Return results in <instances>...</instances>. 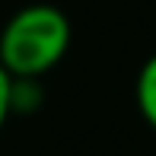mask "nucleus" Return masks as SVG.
Returning <instances> with one entry per match:
<instances>
[{
    "instance_id": "1",
    "label": "nucleus",
    "mask_w": 156,
    "mask_h": 156,
    "mask_svg": "<svg viewBox=\"0 0 156 156\" xmlns=\"http://www.w3.org/2000/svg\"><path fill=\"white\" fill-rule=\"evenodd\" d=\"M70 48V19L51 3H29L0 32V64L13 80H38Z\"/></svg>"
},
{
    "instance_id": "3",
    "label": "nucleus",
    "mask_w": 156,
    "mask_h": 156,
    "mask_svg": "<svg viewBox=\"0 0 156 156\" xmlns=\"http://www.w3.org/2000/svg\"><path fill=\"white\" fill-rule=\"evenodd\" d=\"M13 115V76L6 73V67L0 64V131H3L6 118Z\"/></svg>"
},
{
    "instance_id": "2",
    "label": "nucleus",
    "mask_w": 156,
    "mask_h": 156,
    "mask_svg": "<svg viewBox=\"0 0 156 156\" xmlns=\"http://www.w3.org/2000/svg\"><path fill=\"white\" fill-rule=\"evenodd\" d=\"M137 108L144 115V121L156 131V54L144 61L137 73Z\"/></svg>"
}]
</instances>
